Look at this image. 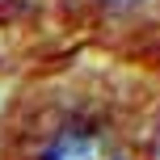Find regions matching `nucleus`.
I'll list each match as a JSON object with an SVG mask.
<instances>
[{
  "label": "nucleus",
  "mask_w": 160,
  "mask_h": 160,
  "mask_svg": "<svg viewBox=\"0 0 160 160\" xmlns=\"http://www.w3.org/2000/svg\"><path fill=\"white\" fill-rule=\"evenodd\" d=\"M0 160H160V93L110 55H76L21 84Z\"/></svg>",
  "instance_id": "f257e3e1"
}]
</instances>
